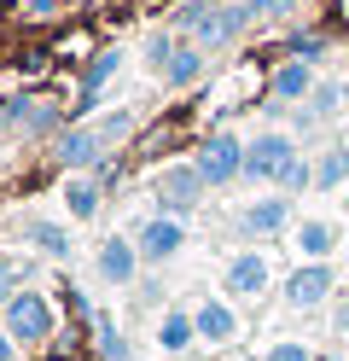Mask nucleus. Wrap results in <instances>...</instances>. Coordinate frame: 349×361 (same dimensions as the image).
Returning a JSON list of instances; mask_svg holds the SVG:
<instances>
[{"label": "nucleus", "mask_w": 349, "mask_h": 361, "mask_svg": "<svg viewBox=\"0 0 349 361\" xmlns=\"http://www.w3.org/2000/svg\"><path fill=\"white\" fill-rule=\"evenodd\" d=\"M93 262H99V274H105L111 286H128V280L140 274V262H146V257H140V245H134V239L111 233V239L99 245V251H93Z\"/></svg>", "instance_id": "obj_10"}, {"label": "nucleus", "mask_w": 349, "mask_h": 361, "mask_svg": "<svg viewBox=\"0 0 349 361\" xmlns=\"http://www.w3.org/2000/svg\"><path fill=\"white\" fill-rule=\"evenodd\" d=\"M343 175H349V146H326L314 164V187H343Z\"/></svg>", "instance_id": "obj_22"}, {"label": "nucleus", "mask_w": 349, "mask_h": 361, "mask_svg": "<svg viewBox=\"0 0 349 361\" xmlns=\"http://www.w3.org/2000/svg\"><path fill=\"white\" fill-rule=\"evenodd\" d=\"M314 87H320V82H314V64H309V59H286V64L274 71V99H286V105H302Z\"/></svg>", "instance_id": "obj_13"}, {"label": "nucleus", "mask_w": 349, "mask_h": 361, "mask_svg": "<svg viewBox=\"0 0 349 361\" xmlns=\"http://www.w3.org/2000/svg\"><path fill=\"white\" fill-rule=\"evenodd\" d=\"M175 53H180V35H169V30L146 41V59H152V71H163V64H169Z\"/></svg>", "instance_id": "obj_24"}, {"label": "nucleus", "mask_w": 349, "mask_h": 361, "mask_svg": "<svg viewBox=\"0 0 349 361\" xmlns=\"http://www.w3.org/2000/svg\"><path fill=\"white\" fill-rule=\"evenodd\" d=\"M204 71H209V53L198 47V41H180V53H175L169 64H163L157 76H163V87H192Z\"/></svg>", "instance_id": "obj_15"}, {"label": "nucleus", "mask_w": 349, "mask_h": 361, "mask_svg": "<svg viewBox=\"0 0 349 361\" xmlns=\"http://www.w3.org/2000/svg\"><path fill=\"white\" fill-rule=\"evenodd\" d=\"M116 71H123V53H99V59H93L87 64V76H82V94H76V111H70V123H76V117H87V111H93V99H99V87L116 76Z\"/></svg>", "instance_id": "obj_14"}, {"label": "nucleus", "mask_w": 349, "mask_h": 361, "mask_svg": "<svg viewBox=\"0 0 349 361\" xmlns=\"http://www.w3.org/2000/svg\"><path fill=\"white\" fill-rule=\"evenodd\" d=\"M134 245H140V257H146V262H169V257H180V245H186V228H180V216L157 210V216H146V221H140Z\"/></svg>", "instance_id": "obj_6"}, {"label": "nucleus", "mask_w": 349, "mask_h": 361, "mask_svg": "<svg viewBox=\"0 0 349 361\" xmlns=\"http://www.w3.org/2000/svg\"><path fill=\"white\" fill-rule=\"evenodd\" d=\"M291 239H297V251L309 257V262H320V257L338 245V228H332V221H302V228H297Z\"/></svg>", "instance_id": "obj_20"}, {"label": "nucleus", "mask_w": 349, "mask_h": 361, "mask_svg": "<svg viewBox=\"0 0 349 361\" xmlns=\"http://www.w3.org/2000/svg\"><path fill=\"white\" fill-rule=\"evenodd\" d=\"M343 105H349V76H343Z\"/></svg>", "instance_id": "obj_32"}, {"label": "nucleus", "mask_w": 349, "mask_h": 361, "mask_svg": "<svg viewBox=\"0 0 349 361\" xmlns=\"http://www.w3.org/2000/svg\"><path fill=\"white\" fill-rule=\"evenodd\" d=\"M274 187L286 192V198H297V192H309V187H314V164H309V157H302V152H291V157H286V169L274 175Z\"/></svg>", "instance_id": "obj_21"}, {"label": "nucleus", "mask_w": 349, "mask_h": 361, "mask_svg": "<svg viewBox=\"0 0 349 361\" xmlns=\"http://www.w3.org/2000/svg\"><path fill=\"white\" fill-rule=\"evenodd\" d=\"M99 134H105V140H123V134H128V111H116V117H105V123H99Z\"/></svg>", "instance_id": "obj_28"}, {"label": "nucleus", "mask_w": 349, "mask_h": 361, "mask_svg": "<svg viewBox=\"0 0 349 361\" xmlns=\"http://www.w3.org/2000/svg\"><path fill=\"white\" fill-rule=\"evenodd\" d=\"M192 338H198V321H192L186 309H169V314H163V326H157V344H163V355L192 350Z\"/></svg>", "instance_id": "obj_17"}, {"label": "nucleus", "mask_w": 349, "mask_h": 361, "mask_svg": "<svg viewBox=\"0 0 349 361\" xmlns=\"http://www.w3.org/2000/svg\"><path fill=\"white\" fill-rule=\"evenodd\" d=\"M297 152L291 134H279V128H262L256 140H245V180H274L279 169H286V157Z\"/></svg>", "instance_id": "obj_5"}, {"label": "nucleus", "mask_w": 349, "mask_h": 361, "mask_svg": "<svg viewBox=\"0 0 349 361\" xmlns=\"http://www.w3.org/2000/svg\"><path fill=\"white\" fill-rule=\"evenodd\" d=\"M198 169H204L209 187H227V180H239V175H245V140H239L233 128H216V134L198 146Z\"/></svg>", "instance_id": "obj_3"}, {"label": "nucleus", "mask_w": 349, "mask_h": 361, "mask_svg": "<svg viewBox=\"0 0 349 361\" xmlns=\"http://www.w3.org/2000/svg\"><path fill=\"white\" fill-rule=\"evenodd\" d=\"M245 6H250V24H268V18H286L297 0H245Z\"/></svg>", "instance_id": "obj_25"}, {"label": "nucleus", "mask_w": 349, "mask_h": 361, "mask_svg": "<svg viewBox=\"0 0 349 361\" xmlns=\"http://www.w3.org/2000/svg\"><path fill=\"white\" fill-rule=\"evenodd\" d=\"M6 123L18 128V134H53V128H64V111L59 105H47V99H12L6 105Z\"/></svg>", "instance_id": "obj_12"}, {"label": "nucleus", "mask_w": 349, "mask_h": 361, "mask_svg": "<svg viewBox=\"0 0 349 361\" xmlns=\"http://www.w3.org/2000/svg\"><path fill=\"white\" fill-rule=\"evenodd\" d=\"M18 233H23V245H35V251H47V257H70V233L59 228V221H41V216H30Z\"/></svg>", "instance_id": "obj_18"}, {"label": "nucleus", "mask_w": 349, "mask_h": 361, "mask_svg": "<svg viewBox=\"0 0 349 361\" xmlns=\"http://www.w3.org/2000/svg\"><path fill=\"white\" fill-rule=\"evenodd\" d=\"M99 157H105V134L99 128H82V123H70L59 134V164L70 175H82V169H99Z\"/></svg>", "instance_id": "obj_7"}, {"label": "nucleus", "mask_w": 349, "mask_h": 361, "mask_svg": "<svg viewBox=\"0 0 349 361\" xmlns=\"http://www.w3.org/2000/svg\"><path fill=\"white\" fill-rule=\"evenodd\" d=\"M64 204H70V216H76V221H93V216H99V204H105V198H99V180L70 175V180H64Z\"/></svg>", "instance_id": "obj_19"}, {"label": "nucleus", "mask_w": 349, "mask_h": 361, "mask_svg": "<svg viewBox=\"0 0 349 361\" xmlns=\"http://www.w3.org/2000/svg\"><path fill=\"white\" fill-rule=\"evenodd\" d=\"M0 321H6V332L18 344H47L53 326H59V314H53V303H47L41 291H12L6 309H0Z\"/></svg>", "instance_id": "obj_2"}, {"label": "nucleus", "mask_w": 349, "mask_h": 361, "mask_svg": "<svg viewBox=\"0 0 349 361\" xmlns=\"http://www.w3.org/2000/svg\"><path fill=\"white\" fill-rule=\"evenodd\" d=\"M338 105H343V87H332V82H320L314 94H309V117H338Z\"/></svg>", "instance_id": "obj_23"}, {"label": "nucleus", "mask_w": 349, "mask_h": 361, "mask_svg": "<svg viewBox=\"0 0 349 361\" xmlns=\"http://www.w3.org/2000/svg\"><path fill=\"white\" fill-rule=\"evenodd\" d=\"M180 24L192 30V41L204 53H221V47H233V41L250 30V6H245V0H239V6H192Z\"/></svg>", "instance_id": "obj_1"}, {"label": "nucleus", "mask_w": 349, "mask_h": 361, "mask_svg": "<svg viewBox=\"0 0 349 361\" xmlns=\"http://www.w3.org/2000/svg\"><path fill=\"white\" fill-rule=\"evenodd\" d=\"M291 59H309V64H320V59H326V41H320V35H297V41H291Z\"/></svg>", "instance_id": "obj_27"}, {"label": "nucleus", "mask_w": 349, "mask_h": 361, "mask_svg": "<svg viewBox=\"0 0 349 361\" xmlns=\"http://www.w3.org/2000/svg\"><path fill=\"white\" fill-rule=\"evenodd\" d=\"M286 228H291V198L286 192L256 198V204L239 210V233H250V239H274V233H286Z\"/></svg>", "instance_id": "obj_8"}, {"label": "nucleus", "mask_w": 349, "mask_h": 361, "mask_svg": "<svg viewBox=\"0 0 349 361\" xmlns=\"http://www.w3.org/2000/svg\"><path fill=\"white\" fill-rule=\"evenodd\" d=\"M268 361H309V350H302V344H274Z\"/></svg>", "instance_id": "obj_29"}, {"label": "nucleus", "mask_w": 349, "mask_h": 361, "mask_svg": "<svg viewBox=\"0 0 349 361\" xmlns=\"http://www.w3.org/2000/svg\"><path fill=\"white\" fill-rule=\"evenodd\" d=\"M332 286H338L332 268H326V262H309V268H297V274L286 280V303H291V309H314V303L332 298Z\"/></svg>", "instance_id": "obj_9"}, {"label": "nucleus", "mask_w": 349, "mask_h": 361, "mask_svg": "<svg viewBox=\"0 0 349 361\" xmlns=\"http://www.w3.org/2000/svg\"><path fill=\"white\" fill-rule=\"evenodd\" d=\"M204 192H209V180L198 164H169L157 175V204L169 210V216H186V210H198L204 204Z\"/></svg>", "instance_id": "obj_4"}, {"label": "nucleus", "mask_w": 349, "mask_h": 361, "mask_svg": "<svg viewBox=\"0 0 349 361\" xmlns=\"http://www.w3.org/2000/svg\"><path fill=\"white\" fill-rule=\"evenodd\" d=\"M262 286H268V257L262 251H239L227 262V291L233 298H262Z\"/></svg>", "instance_id": "obj_11"}, {"label": "nucleus", "mask_w": 349, "mask_h": 361, "mask_svg": "<svg viewBox=\"0 0 349 361\" xmlns=\"http://www.w3.org/2000/svg\"><path fill=\"white\" fill-rule=\"evenodd\" d=\"M99 355H105V361H123V355H128L123 332H116V326H105V321H99Z\"/></svg>", "instance_id": "obj_26"}, {"label": "nucleus", "mask_w": 349, "mask_h": 361, "mask_svg": "<svg viewBox=\"0 0 349 361\" xmlns=\"http://www.w3.org/2000/svg\"><path fill=\"white\" fill-rule=\"evenodd\" d=\"M12 355H18V338H12L6 326H0V361H12Z\"/></svg>", "instance_id": "obj_30"}, {"label": "nucleus", "mask_w": 349, "mask_h": 361, "mask_svg": "<svg viewBox=\"0 0 349 361\" xmlns=\"http://www.w3.org/2000/svg\"><path fill=\"white\" fill-rule=\"evenodd\" d=\"M192 321H198V338H204V344H227V338L239 332V314H233L221 298L198 303V309H192Z\"/></svg>", "instance_id": "obj_16"}, {"label": "nucleus", "mask_w": 349, "mask_h": 361, "mask_svg": "<svg viewBox=\"0 0 349 361\" xmlns=\"http://www.w3.org/2000/svg\"><path fill=\"white\" fill-rule=\"evenodd\" d=\"M6 298H12V291H6V268H0V309H6Z\"/></svg>", "instance_id": "obj_31"}]
</instances>
